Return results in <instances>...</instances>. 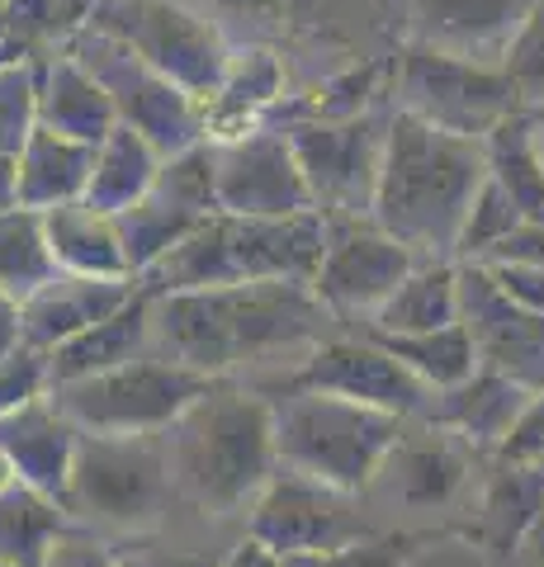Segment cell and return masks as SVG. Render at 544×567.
<instances>
[{
  "label": "cell",
  "instance_id": "obj_1",
  "mask_svg": "<svg viewBox=\"0 0 544 567\" xmlns=\"http://www.w3.org/2000/svg\"><path fill=\"white\" fill-rule=\"evenodd\" d=\"M341 322L304 279H252L152 298V350L214 379L252 364H289Z\"/></svg>",
  "mask_w": 544,
  "mask_h": 567
},
{
  "label": "cell",
  "instance_id": "obj_2",
  "mask_svg": "<svg viewBox=\"0 0 544 567\" xmlns=\"http://www.w3.org/2000/svg\"><path fill=\"white\" fill-rule=\"evenodd\" d=\"M483 185L487 147L479 137L445 133L393 110L370 218L421 260H454L464 218Z\"/></svg>",
  "mask_w": 544,
  "mask_h": 567
},
{
  "label": "cell",
  "instance_id": "obj_3",
  "mask_svg": "<svg viewBox=\"0 0 544 567\" xmlns=\"http://www.w3.org/2000/svg\"><path fill=\"white\" fill-rule=\"evenodd\" d=\"M175 492L204 516H247L279 468L275 412L252 383L218 379L162 431Z\"/></svg>",
  "mask_w": 544,
  "mask_h": 567
},
{
  "label": "cell",
  "instance_id": "obj_4",
  "mask_svg": "<svg viewBox=\"0 0 544 567\" xmlns=\"http://www.w3.org/2000/svg\"><path fill=\"white\" fill-rule=\"evenodd\" d=\"M327 246V218L289 213V218H247V213H214L181 246L137 275L143 293H181L214 289V284H252V279H304L312 284Z\"/></svg>",
  "mask_w": 544,
  "mask_h": 567
},
{
  "label": "cell",
  "instance_id": "obj_5",
  "mask_svg": "<svg viewBox=\"0 0 544 567\" xmlns=\"http://www.w3.org/2000/svg\"><path fill=\"white\" fill-rule=\"evenodd\" d=\"M275 412V454L285 468L365 496L383 468L389 450L408 431V416L379 412V406L350 402L318 388H294L270 398Z\"/></svg>",
  "mask_w": 544,
  "mask_h": 567
},
{
  "label": "cell",
  "instance_id": "obj_6",
  "mask_svg": "<svg viewBox=\"0 0 544 567\" xmlns=\"http://www.w3.org/2000/svg\"><path fill=\"white\" fill-rule=\"evenodd\" d=\"M175 496L181 492L162 435H81L62 506L81 525L143 535L166 516Z\"/></svg>",
  "mask_w": 544,
  "mask_h": 567
},
{
  "label": "cell",
  "instance_id": "obj_7",
  "mask_svg": "<svg viewBox=\"0 0 544 567\" xmlns=\"http://www.w3.org/2000/svg\"><path fill=\"white\" fill-rule=\"evenodd\" d=\"M214 383V374L175 364L162 350H147L104 374L52 383L48 398L62 406L81 435H162Z\"/></svg>",
  "mask_w": 544,
  "mask_h": 567
},
{
  "label": "cell",
  "instance_id": "obj_8",
  "mask_svg": "<svg viewBox=\"0 0 544 567\" xmlns=\"http://www.w3.org/2000/svg\"><path fill=\"white\" fill-rule=\"evenodd\" d=\"M389 104L421 123H435L445 133L479 142L525 110L512 76L497 62H469L427 43L402 48V58L393 62Z\"/></svg>",
  "mask_w": 544,
  "mask_h": 567
},
{
  "label": "cell",
  "instance_id": "obj_9",
  "mask_svg": "<svg viewBox=\"0 0 544 567\" xmlns=\"http://www.w3.org/2000/svg\"><path fill=\"white\" fill-rule=\"evenodd\" d=\"M62 48L104 85V95L114 100L119 123L137 128L162 156H175L208 137L204 104L189 91H181L171 76H162L152 62L137 58L129 43H119L114 33L85 24Z\"/></svg>",
  "mask_w": 544,
  "mask_h": 567
},
{
  "label": "cell",
  "instance_id": "obj_10",
  "mask_svg": "<svg viewBox=\"0 0 544 567\" xmlns=\"http://www.w3.org/2000/svg\"><path fill=\"white\" fill-rule=\"evenodd\" d=\"M393 110H365L350 118H285L294 156L304 166L312 208L322 218H370Z\"/></svg>",
  "mask_w": 544,
  "mask_h": 567
},
{
  "label": "cell",
  "instance_id": "obj_11",
  "mask_svg": "<svg viewBox=\"0 0 544 567\" xmlns=\"http://www.w3.org/2000/svg\"><path fill=\"white\" fill-rule=\"evenodd\" d=\"M91 24L129 43L137 58L152 62L199 104L214 100L227 62H233V48L223 43L218 24H208L204 14L175 6V0H104Z\"/></svg>",
  "mask_w": 544,
  "mask_h": 567
},
{
  "label": "cell",
  "instance_id": "obj_12",
  "mask_svg": "<svg viewBox=\"0 0 544 567\" xmlns=\"http://www.w3.org/2000/svg\"><path fill=\"white\" fill-rule=\"evenodd\" d=\"M260 398H275V393H294V388H318V393H337L350 402H365V406H379V412H393V416H408L417 421L431 402V388L421 383L408 364L389 354L370 331L365 336H327L308 354L279 364V374L270 379H256L252 383Z\"/></svg>",
  "mask_w": 544,
  "mask_h": 567
},
{
  "label": "cell",
  "instance_id": "obj_13",
  "mask_svg": "<svg viewBox=\"0 0 544 567\" xmlns=\"http://www.w3.org/2000/svg\"><path fill=\"white\" fill-rule=\"evenodd\" d=\"M374 529L379 525L360 516L356 492H341V487L322 483V477H308L285 464L270 473V483L260 487V496L247 506V535L275 548L279 558L337 548V544L374 535Z\"/></svg>",
  "mask_w": 544,
  "mask_h": 567
},
{
  "label": "cell",
  "instance_id": "obj_14",
  "mask_svg": "<svg viewBox=\"0 0 544 567\" xmlns=\"http://www.w3.org/2000/svg\"><path fill=\"white\" fill-rule=\"evenodd\" d=\"M214 213H218L214 147H208V137H204V142H195V147L166 156L143 199H137L133 208H124V213H114L133 279L147 275L171 246H181L199 223L214 218Z\"/></svg>",
  "mask_w": 544,
  "mask_h": 567
},
{
  "label": "cell",
  "instance_id": "obj_15",
  "mask_svg": "<svg viewBox=\"0 0 544 567\" xmlns=\"http://www.w3.org/2000/svg\"><path fill=\"white\" fill-rule=\"evenodd\" d=\"M417 260L421 256L412 246L389 237L374 218H327V246L318 275H312V289L341 327H370L398 284L417 270Z\"/></svg>",
  "mask_w": 544,
  "mask_h": 567
},
{
  "label": "cell",
  "instance_id": "obj_16",
  "mask_svg": "<svg viewBox=\"0 0 544 567\" xmlns=\"http://www.w3.org/2000/svg\"><path fill=\"white\" fill-rule=\"evenodd\" d=\"M214 147V185L218 213H247V218H289L312 213V194L304 166L294 156L285 123H256L233 137H208Z\"/></svg>",
  "mask_w": 544,
  "mask_h": 567
},
{
  "label": "cell",
  "instance_id": "obj_17",
  "mask_svg": "<svg viewBox=\"0 0 544 567\" xmlns=\"http://www.w3.org/2000/svg\"><path fill=\"white\" fill-rule=\"evenodd\" d=\"M460 322L473 336L479 364L544 393V312L521 308L479 260H460Z\"/></svg>",
  "mask_w": 544,
  "mask_h": 567
},
{
  "label": "cell",
  "instance_id": "obj_18",
  "mask_svg": "<svg viewBox=\"0 0 544 567\" xmlns=\"http://www.w3.org/2000/svg\"><path fill=\"white\" fill-rule=\"evenodd\" d=\"M479 450H469L460 435L441 431L431 421H408L402 440L389 450L383 468L374 473V483L365 496H379L389 506H412V511H435L450 506L454 496L464 492L473 464H479Z\"/></svg>",
  "mask_w": 544,
  "mask_h": 567
},
{
  "label": "cell",
  "instance_id": "obj_19",
  "mask_svg": "<svg viewBox=\"0 0 544 567\" xmlns=\"http://www.w3.org/2000/svg\"><path fill=\"white\" fill-rule=\"evenodd\" d=\"M540 0H408L412 43L454 52L469 62H497L516 39L521 20Z\"/></svg>",
  "mask_w": 544,
  "mask_h": 567
},
{
  "label": "cell",
  "instance_id": "obj_20",
  "mask_svg": "<svg viewBox=\"0 0 544 567\" xmlns=\"http://www.w3.org/2000/svg\"><path fill=\"white\" fill-rule=\"evenodd\" d=\"M525 402H531V388H521L516 379H506V374H497V369L479 364L464 383L431 393L421 421L441 425V431L460 435L469 450H479L483 458H493Z\"/></svg>",
  "mask_w": 544,
  "mask_h": 567
},
{
  "label": "cell",
  "instance_id": "obj_21",
  "mask_svg": "<svg viewBox=\"0 0 544 567\" xmlns=\"http://www.w3.org/2000/svg\"><path fill=\"white\" fill-rule=\"evenodd\" d=\"M137 293V279H104V275H66L58 270L48 284H39L24 298V341L58 350L62 341H72L85 327H95L100 317H110Z\"/></svg>",
  "mask_w": 544,
  "mask_h": 567
},
{
  "label": "cell",
  "instance_id": "obj_22",
  "mask_svg": "<svg viewBox=\"0 0 544 567\" xmlns=\"http://www.w3.org/2000/svg\"><path fill=\"white\" fill-rule=\"evenodd\" d=\"M76 445L81 431L52 398H39L20 406V412L0 416V450L10 454L20 483L39 487L48 496H66V483H72V464H76Z\"/></svg>",
  "mask_w": 544,
  "mask_h": 567
},
{
  "label": "cell",
  "instance_id": "obj_23",
  "mask_svg": "<svg viewBox=\"0 0 544 567\" xmlns=\"http://www.w3.org/2000/svg\"><path fill=\"white\" fill-rule=\"evenodd\" d=\"M39 123L91 147H100L119 123L114 100L66 48L39 52Z\"/></svg>",
  "mask_w": 544,
  "mask_h": 567
},
{
  "label": "cell",
  "instance_id": "obj_24",
  "mask_svg": "<svg viewBox=\"0 0 544 567\" xmlns=\"http://www.w3.org/2000/svg\"><path fill=\"white\" fill-rule=\"evenodd\" d=\"M544 511V477L531 464L487 458L483 502H479V539L497 567H512L521 539L531 535L535 516Z\"/></svg>",
  "mask_w": 544,
  "mask_h": 567
},
{
  "label": "cell",
  "instance_id": "obj_25",
  "mask_svg": "<svg viewBox=\"0 0 544 567\" xmlns=\"http://www.w3.org/2000/svg\"><path fill=\"white\" fill-rule=\"evenodd\" d=\"M147 350H152V293L137 289L119 312L100 317L95 327H85L81 336L52 350V383L104 374V369H119Z\"/></svg>",
  "mask_w": 544,
  "mask_h": 567
},
{
  "label": "cell",
  "instance_id": "obj_26",
  "mask_svg": "<svg viewBox=\"0 0 544 567\" xmlns=\"http://www.w3.org/2000/svg\"><path fill=\"white\" fill-rule=\"evenodd\" d=\"M43 233H48V246H52V260H58V270H66V275H104V279L133 275L129 256H124V241H119L114 213H104L95 204L72 199V204L48 208Z\"/></svg>",
  "mask_w": 544,
  "mask_h": 567
},
{
  "label": "cell",
  "instance_id": "obj_27",
  "mask_svg": "<svg viewBox=\"0 0 544 567\" xmlns=\"http://www.w3.org/2000/svg\"><path fill=\"white\" fill-rule=\"evenodd\" d=\"M14 162H20V204L48 213L58 204L85 199V185H91V171H95V147L39 123Z\"/></svg>",
  "mask_w": 544,
  "mask_h": 567
},
{
  "label": "cell",
  "instance_id": "obj_28",
  "mask_svg": "<svg viewBox=\"0 0 544 567\" xmlns=\"http://www.w3.org/2000/svg\"><path fill=\"white\" fill-rule=\"evenodd\" d=\"M279 100H285V66H279L275 52L270 48L233 52L223 85L204 104L208 137H233V133L256 128V123H266V114Z\"/></svg>",
  "mask_w": 544,
  "mask_h": 567
},
{
  "label": "cell",
  "instance_id": "obj_29",
  "mask_svg": "<svg viewBox=\"0 0 544 567\" xmlns=\"http://www.w3.org/2000/svg\"><path fill=\"white\" fill-rule=\"evenodd\" d=\"M460 322V260H417V270L393 289L365 331L374 336H417Z\"/></svg>",
  "mask_w": 544,
  "mask_h": 567
},
{
  "label": "cell",
  "instance_id": "obj_30",
  "mask_svg": "<svg viewBox=\"0 0 544 567\" xmlns=\"http://www.w3.org/2000/svg\"><path fill=\"white\" fill-rule=\"evenodd\" d=\"M66 529H72V516L58 496L29 483L0 492V563L6 567H48Z\"/></svg>",
  "mask_w": 544,
  "mask_h": 567
},
{
  "label": "cell",
  "instance_id": "obj_31",
  "mask_svg": "<svg viewBox=\"0 0 544 567\" xmlns=\"http://www.w3.org/2000/svg\"><path fill=\"white\" fill-rule=\"evenodd\" d=\"M162 162L166 156L143 133L129 128V123H114V133L95 147V171H91V185H85V204H95L104 213L133 208L152 189Z\"/></svg>",
  "mask_w": 544,
  "mask_h": 567
},
{
  "label": "cell",
  "instance_id": "obj_32",
  "mask_svg": "<svg viewBox=\"0 0 544 567\" xmlns=\"http://www.w3.org/2000/svg\"><path fill=\"white\" fill-rule=\"evenodd\" d=\"M487 175L502 185V194L516 204L525 223H544V166L531 142V110H521L483 137Z\"/></svg>",
  "mask_w": 544,
  "mask_h": 567
},
{
  "label": "cell",
  "instance_id": "obj_33",
  "mask_svg": "<svg viewBox=\"0 0 544 567\" xmlns=\"http://www.w3.org/2000/svg\"><path fill=\"white\" fill-rule=\"evenodd\" d=\"M374 336V331H370ZM374 341L398 354L412 374L441 393V388L464 383L473 369H479V350H473V336L464 322H450V327H435V331H417V336H374Z\"/></svg>",
  "mask_w": 544,
  "mask_h": 567
},
{
  "label": "cell",
  "instance_id": "obj_34",
  "mask_svg": "<svg viewBox=\"0 0 544 567\" xmlns=\"http://www.w3.org/2000/svg\"><path fill=\"white\" fill-rule=\"evenodd\" d=\"M52 275H58V260H52V246L43 233V213L24 204L0 213V289L24 303Z\"/></svg>",
  "mask_w": 544,
  "mask_h": 567
},
{
  "label": "cell",
  "instance_id": "obj_35",
  "mask_svg": "<svg viewBox=\"0 0 544 567\" xmlns=\"http://www.w3.org/2000/svg\"><path fill=\"white\" fill-rule=\"evenodd\" d=\"M100 6L104 0H6L0 33L24 43L29 52H52L91 24Z\"/></svg>",
  "mask_w": 544,
  "mask_h": 567
},
{
  "label": "cell",
  "instance_id": "obj_36",
  "mask_svg": "<svg viewBox=\"0 0 544 567\" xmlns=\"http://www.w3.org/2000/svg\"><path fill=\"white\" fill-rule=\"evenodd\" d=\"M39 128V52H20L0 66V156H20Z\"/></svg>",
  "mask_w": 544,
  "mask_h": 567
},
{
  "label": "cell",
  "instance_id": "obj_37",
  "mask_svg": "<svg viewBox=\"0 0 544 567\" xmlns=\"http://www.w3.org/2000/svg\"><path fill=\"white\" fill-rule=\"evenodd\" d=\"M431 535H398V529H374L365 539H350L337 548H318V554H289L285 567H408L417 548Z\"/></svg>",
  "mask_w": 544,
  "mask_h": 567
},
{
  "label": "cell",
  "instance_id": "obj_38",
  "mask_svg": "<svg viewBox=\"0 0 544 567\" xmlns=\"http://www.w3.org/2000/svg\"><path fill=\"white\" fill-rule=\"evenodd\" d=\"M502 71L512 76L525 110H544V0L525 14L516 39L502 52Z\"/></svg>",
  "mask_w": 544,
  "mask_h": 567
},
{
  "label": "cell",
  "instance_id": "obj_39",
  "mask_svg": "<svg viewBox=\"0 0 544 567\" xmlns=\"http://www.w3.org/2000/svg\"><path fill=\"white\" fill-rule=\"evenodd\" d=\"M516 223H525L516 204L502 194V185L487 175V185L479 189V199H473L469 218H464V233H460V251H454V260H479L487 246H497L506 233H512Z\"/></svg>",
  "mask_w": 544,
  "mask_h": 567
},
{
  "label": "cell",
  "instance_id": "obj_40",
  "mask_svg": "<svg viewBox=\"0 0 544 567\" xmlns=\"http://www.w3.org/2000/svg\"><path fill=\"white\" fill-rule=\"evenodd\" d=\"M52 393V350L43 346H20L0 354V416L20 412V406L39 402Z\"/></svg>",
  "mask_w": 544,
  "mask_h": 567
},
{
  "label": "cell",
  "instance_id": "obj_41",
  "mask_svg": "<svg viewBox=\"0 0 544 567\" xmlns=\"http://www.w3.org/2000/svg\"><path fill=\"white\" fill-rule=\"evenodd\" d=\"M544 454V393H531V402L521 406V416L512 421V431L497 445L493 458H506V464H540Z\"/></svg>",
  "mask_w": 544,
  "mask_h": 567
},
{
  "label": "cell",
  "instance_id": "obj_42",
  "mask_svg": "<svg viewBox=\"0 0 544 567\" xmlns=\"http://www.w3.org/2000/svg\"><path fill=\"white\" fill-rule=\"evenodd\" d=\"M119 567H223V554L204 548H175V544H129L114 548Z\"/></svg>",
  "mask_w": 544,
  "mask_h": 567
},
{
  "label": "cell",
  "instance_id": "obj_43",
  "mask_svg": "<svg viewBox=\"0 0 544 567\" xmlns=\"http://www.w3.org/2000/svg\"><path fill=\"white\" fill-rule=\"evenodd\" d=\"M479 265H544V223H516L497 246H487Z\"/></svg>",
  "mask_w": 544,
  "mask_h": 567
},
{
  "label": "cell",
  "instance_id": "obj_44",
  "mask_svg": "<svg viewBox=\"0 0 544 567\" xmlns=\"http://www.w3.org/2000/svg\"><path fill=\"white\" fill-rule=\"evenodd\" d=\"M487 270L521 308L544 312V265H487Z\"/></svg>",
  "mask_w": 544,
  "mask_h": 567
},
{
  "label": "cell",
  "instance_id": "obj_45",
  "mask_svg": "<svg viewBox=\"0 0 544 567\" xmlns=\"http://www.w3.org/2000/svg\"><path fill=\"white\" fill-rule=\"evenodd\" d=\"M48 567H119V554H110V548L95 544L91 535H76V529H66L62 544L52 548V563Z\"/></svg>",
  "mask_w": 544,
  "mask_h": 567
},
{
  "label": "cell",
  "instance_id": "obj_46",
  "mask_svg": "<svg viewBox=\"0 0 544 567\" xmlns=\"http://www.w3.org/2000/svg\"><path fill=\"white\" fill-rule=\"evenodd\" d=\"M24 346V303L14 293L0 289V354Z\"/></svg>",
  "mask_w": 544,
  "mask_h": 567
},
{
  "label": "cell",
  "instance_id": "obj_47",
  "mask_svg": "<svg viewBox=\"0 0 544 567\" xmlns=\"http://www.w3.org/2000/svg\"><path fill=\"white\" fill-rule=\"evenodd\" d=\"M223 567H285V558L275 554V548H266L260 539H237L233 548L223 554Z\"/></svg>",
  "mask_w": 544,
  "mask_h": 567
},
{
  "label": "cell",
  "instance_id": "obj_48",
  "mask_svg": "<svg viewBox=\"0 0 544 567\" xmlns=\"http://www.w3.org/2000/svg\"><path fill=\"white\" fill-rule=\"evenodd\" d=\"M20 208V162L14 156H0V213Z\"/></svg>",
  "mask_w": 544,
  "mask_h": 567
},
{
  "label": "cell",
  "instance_id": "obj_49",
  "mask_svg": "<svg viewBox=\"0 0 544 567\" xmlns=\"http://www.w3.org/2000/svg\"><path fill=\"white\" fill-rule=\"evenodd\" d=\"M521 567H544V511L535 516V525H531V535L521 539Z\"/></svg>",
  "mask_w": 544,
  "mask_h": 567
},
{
  "label": "cell",
  "instance_id": "obj_50",
  "mask_svg": "<svg viewBox=\"0 0 544 567\" xmlns=\"http://www.w3.org/2000/svg\"><path fill=\"white\" fill-rule=\"evenodd\" d=\"M531 142H535L540 166H544V110H531Z\"/></svg>",
  "mask_w": 544,
  "mask_h": 567
},
{
  "label": "cell",
  "instance_id": "obj_51",
  "mask_svg": "<svg viewBox=\"0 0 544 567\" xmlns=\"http://www.w3.org/2000/svg\"><path fill=\"white\" fill-rule=\"evenodd\" d=\"M14 483H20V473H14V464H10V454H6V450H0V492H6V487H14Z\"/></svg>",
  "mask_w": 544,
  "mask_h": 567
},
{
  "label": "cell",
  "instance_id": "obj_52",
  "mask_svg": "<svg viewBox=\"0 0 544 567\" xmlns=\"http://www.w3.org/2000/svg\"><path fill=\"white\" fill-rule=\"evenodd\" d=\"M20 52H29L24 43H14V39H6V33H0V66H6L10 58H20Z\"/></svg>",
  "mask_w": 544,
  "mask_h": 567
},
{
  "label": "cell",
  "instance_id": "obj_53",
  "mask_svg": "<svg viewBox=\"0 0 544 567\" xmlns=\"http://www.w3.org/2000/svg\"><path fill=\"white\" fill-rule=\"evenodd\" d=\"M535 473H540V477H544V454H540V464H535Z\"/></svg>",
  "mask_w": 544,
  "mask_h": 567
},
{
  "label": "cell",
  "instance_id": "obj_54",
  "mask_svg": "<svg viewBox=\"0 0 544 567\" xmlns=\"http://www.w3.org/2000/svg\"><path fill=\"white\" fill-rule=\"evenodd\" d=\"M0 10H6V0H0Z\"/></svg>",
  "mask_w": 544,
  "mask_h": 567
}]
</instances>
